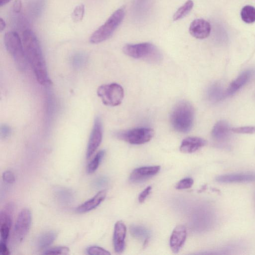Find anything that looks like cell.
Instances as JSON below:
<instances>
[{"instance_id":"cell-26","label":"cell","mask_w":255,"mask_h":255,"mask_svg":"<svg viewBox=\"0 0 255 255\" xmlns=\"http://www.w3.org/2000/svg\"><path fill=\"white\" fill-rule=\"evenodd\" d=\"M85 13V5L79 4L75 7L72 13V18L75 22H79L82 20Z\"/></svg>"},{"instance_id":"cell-36","label":"cell","mask_w":255,"mask_h":255,"mask_svg":"<svg viewBox=\"0 0 255 255\" xmlns=\"http://www.w3.org/2000/svg\"><path fill=\"white\" fill-rule=\"evenodd\" d=\"M0 253L2 255H8L10 254L6 243L2 241H0Z\"/></svg>"},{"instance_id":"cell-22","label":"cell","mask_w":255,"mask_h":255,"mask_svg":"<svg viewBox=\"0 0 255 255\" xmlns=\"http://www.w3.org/2000/svg\"><path fill=\"white\" fill-rule=\"evenodd\" d=\"M131 234L134 237L139 239H143L144 246L148 242L149 232L145 228L136 225H132L130 228Z\"/></svg>"},{"instance_id":"cell-31","label":"cell","mask_w":255,"mask_h":255,"mask_svg":"<svg viewBox=\"0 0 255 255\" xmlns=\"http://www.w3.org/2000/svg\"><path fill=\"white\" fill-rule=\"evenodd\" d=\"M231 130L235 133L253 134L255 133V126H247L238 128H234Z\"/></svg>"},{"instance_id":"cell-2","label":"cell","mask_w":255,"mask_h":255,"mask_svg":"<svg viewBox=\"0 0 255 255\" xmlns=\"http://www.w3.org/2000/svg\"><path fill=\"white\" fill-rule=\"evenodd\" d=\"M194 109L191 104L185 101L178 102L173 107L170 121L175 130L180 133L189 132L193 126Z\"/></svg>"},{"instance_id":"cell-8","label":"cell","mask_w":255,"mask_h":255,"mask_svg":"<svg viewBox=\"0 0 255 255\" xmlns=\"http://www.w3.org/2000/svg\"><path fill=\"white\" fill-rule=\"evenodd\" d=\"M31 224L30 210L24 208L19 213L13 231L12 239L15 244L21 243L27 234Z\"/></svg>"},{"instance_id":"cell-7","label":"cell","mask_w":255,"mask_h":255,"mask_svg":"<svg viewBox=\"0 0 255 255\" xmlns=\"http://www.w3.org/2000/svg\"><path fill=\"white\" fill-rule=\"evenodd\" d=\"M97 95L103 103L109 106L120 105L124 97V90L120 85L111 83L101 85L97 89Z\"/></svg>"},{"instance_id":"cell-12","label":"cell","mask_w":255,"mask_h":255,"mask_svg":"<svg viewBox=\"0 0 255 255\" xmlns=\"http://www.w3.org/2000/svg\"><path fill=\"white\" fill-rule=\"evenodd\" d=\"M211 27L207 20L198 18L194 20L189 26V32L194 37L198 39H204L210 34Z\"/></svg>"},{"instance_id":"cell-25","label":"cell","mask_w":255,"mask_h":255,"mask_svg":"<svg viewBox=\"0 0 255 255\" xmlns=\"http://www.w3.org/2000/svg\"><path fill=\"white\" fill-rule=\"evenodd\" d=\"M105 154V151L102 150L99 151L91 160L87 166V172L89 174L94 173L99 167Z\"/></svg>"},{"instance_id":"cell-5","label":"cell","mask_w":255,"mask_h":255,"mask_svg":"<svg viewBox=\"0 0 255 255\" xmlns=\"http://www.w3.org/2000/svg\"><path fill=\"white\" fill-rule=\"evenodd\" d=\"M4 43L6 50L12 57L17 67L20 70H24L27 61L22 42L18 33L15 31L6 32L4 36Z\"/></svg>"},{"instance_id":"cell-10","label":"cell","mask_w":255,"mask_h":255,"mask_svg":"<svg viewBox=\"0 0 255 255\" xmlns=\"http://www.w3.org/2000/svg\"><path fill=\"white\" fill-rule=\"evenodd\" d=\"M13 205L7 204L0 213V241L7 243L12 223Z\"/></svg>"},{"instance_id":"cell-3","label":"cell","mask_w":255,"mask_h":255,"mask_svg":"<svg viewBox=\"0 0 255 255\" xmlns=\"http://www.w3.org/2000/svg\"><path fill=\"white\" fill-rule=\"evenodd\" d=\"M127 55L135 59H142L152 64H157L162 60V55L157 48L149 42L128 44L123 47Z\"/></svg>"},{"instance_id":"cell-34","label":"cell","mask_w":255,"mask_h":255,"mask_svg":"<svg viewBox=\"0 0 255 255\" xmlns=\"http://www.w3.org/2000/svg\"><path fill=\"white\" fill-rule=\"evenodd\" d=\"M151 186H148L140 193L138 198V201L139 203H143L145 201L146 197L148 196V195L151 192Z\"/></svg>"},{"instance_id":"cell-29","label":"cell","mask_w":255,"mask_h":255,"mask_svg":"<svg viewBox=\"0 0 255 255\" xmlns=\"http://www.w3.org/2000/svg\"><path fill=\"white\" fill-rule=\"evenodd\" d=\"M87 253L90 255H109L111 254L106 250L95 246L89 247L87 250Z\"/></svg>"},{"instance_id":"cell-11","label":"cell","mask_w":255,"mask_h":255,"mask_svg":"<svg viewBox=\"0 0 255 255\" xmlns=\"http://www.w3.org/2000/svg\"><path fill=\"white\" fill-rule=\"evenodd\" d=\"M160 169L158 165L137 168L131 173L129 179L133 183L141 182L156 175Z\"/></svg>"},{"instance_id":"cell-15","label":"cell","mask_w":255,"mask_h":255,"mask_svg":"<svg viewBox=\"0 0 255 255\" xmlns=\"http://www.w3.org/2000/svg\"><path fill=\"white\" fill-rule=\"evenodd\" d=\"M187 236L186 228L178 225L173 230L170 238V247L174 253H177L183 246Z\"/></svg>"},{"instance_id":"cell-30","label":"cell","mask_w":255,"mask_h":255,"mask_svg":"<svg viewBox=\"0 0 255 255\" xmlns=\"http://www.w3.org/2000/svg\"><path fill=\"white\" fill-rule=\"evenodd\" d=\"M194 181L192 178L187 177L180 180L175 186L178 190L186 189L191 187L193 184Z\"/></svg>"},{"instance_id":"cell-9","label":"cell","mask_w":255,"mask_h":255,"mask_svg":"<svg viewBox=\"0 0 255 255\" xmlns=\"http://www.w3.org/2000/svg\"><path fill=\"white\" fill-rule=\"evenodd\" d=\"M103 137V125L101 119L96 117L90 134L86 151V158H89L100 145Z\"/></svg>"},{"instance_id":"cell-38","label":"cell","mask_w":255,"mask_h":255,"mask_svg":"<svg viewBox=\"0 0 255 255\" xmlns=\"http://www.w3.org/2000/svg\"><path fill=\"white\" fill-rule=\"evenodd\" d=\"M6 24L4 20L2 18H0V31L2 32L5 28Z\"/></svg>"},{"instance_id":"cell-23","label":"cell","mask_w":255,"mask_h":255,"mask_svg":"<svg viewBox=\"0 0 255 255\" xmlns=\"http://www.w3.org/2000/svg\"><path fill=\"white\" fill-rule=\"evenodd\" d=\"M194 3L192 0H188L175 12L173 16L174 20H177L186 16L192 9Z\"/></svg>"},{"instance_id":"cell-16","label":"cell","mask_w":255,"mask_h":255,"mask_svg":"<svg viewBox=\"0 0 255 255\" xmlns=\"http://www.w3.org/2000/svg\"><path fill=\"white\" fill-rule=\"evenodd\" d=\"M206 144V141L201 137L191 136L184 139L180 146V151L184 153L195 152Z\"/></svg>"},{"instance_id":"cell-17","label":"cell","mask_w":255,"mask_h":255,"mask_svg":"<svg viewBox=\"0 0 255 255\" xmlns=\"http://www.w3.org/2000/svg\"><path fill=\"white\" fill-rule=\"evenodd\" d=\"M107 194L106 190L98 192L93 198L79 206L76 211L79 213L89 212L97 208L105 199Z\"/></svg>"},{"instance_id":"cell-27","label":"cell","mask_w":255,"mask_h":255,"mask_svg":"<svg viewBox=\"0 0 255 255\" xmlns=\"http://www.w3.org/2000/svg\"><path fill=\"white\" fill-rule=\"evenodd\" d=\"M69 252V249L66 247H56L46 250L43 254L45 255H67Z\"/></svg>"},{"instance_id":"cell-21","label":"cell","mask_w":255,"mask_h":255,"mask_svg":"<svg viewBox=\"0 0 255 255\" xmlns=\"http://www.w3.org/2000/svg\"><path fill=\"white\" fill-rule=\"evenodd\" d=\"M226 95V91L218 84L211 85L207 91V97L211 102H218Z\"/></svg>"},{"instance_id":"cell-35","label":"cell","mask_w":255,"mask_h":255,"mask_svg":"<svg viewBox=\"0 0 255 255\" xmlns=\"http://www.w3.org/2000/svg\"><path fill=\"white\" fill-rule=\"evenodd\" d=\"M10 128L7 125H3L0 127V137L3 138H6L10 133Z\"/></svg>"},{"instance_id":"cell-13","label":"cell","mask_w":255,"mask_h":255,"mask_svg":"<svg viewBox=\"0 0 255 255\" xmlns=\"http://www.w3.org/2000/svg\"><path fill=\"white\" fill-rule=\"evenodd\" d=\"M127 228L124 223L119 221L115 225L113 235V245L115 251L121 254L125 249Z\"/></svg>"},{"instance_id":"cell-20","label":"cell","mask_w":255,"mask_h":255,"mask_svg":"<svg viewBox=\"0 0 255 255\" xmlns=\"http://www.w3.org/2000/svg\"><path fill=\"white\" fill-rule=\"evenodd\" d=\"M57 233L54 231H46L38 236L36 245L39 249L47 248L50 246L56 239Z\"/></svg>"},{"instance_id":"cell-14","label":"cell","mask_w":255,"mask_h":255,"mask_svg":"<svg viewBox=\"0 0 255 255\" xmlns=\"http://www.w3.org/2000/svg\"><path fill=\"white\" fill-rule=\"evenodd\" d=\"M219 183H231L255 181V173L241 172L221 175L216 177Z\"/></svg>"},{"instance_id":"cell-6","label":"cell","mask_w":255,"mask_h":255,"mask_svg":"<svg viewBox=\"0 0 255 255\" xmlns=\"http://www.w3.org/2000/svg\"><path fill=\"white\" fill-rule=\"evenodd\" d=\"M154 130L149 128H138L115 133L118 139L132 144H142L149 141L154 135Z\"/></svg>"},{"instance_id":"cell-33","label":"cell","mask_w":255,"mask_h":255,"mask_svg":"<svg viewBox=\"0 0 255 255\" xmlns=\"http://www.w3.org/2000/svg\"><path fill=\"white\" fill-rule=\"evenodd\" d=\"M108 183L107 178L104 176H99L95 178L93 182V186L95 188H100L105 186Z\"/></svg>"},{"instance_id":"cell-4","label":"cell","mask_w":255,"mask_h":255,"mask_svg":"<svg viewBox=\"0 0 255 255\" xmlns=\"http://www.w3.org/2000/svg\"><path fill=\"white\" fill-rule=\"evenodd\" d=\"M125 14L124 8L116 10L90 36V42L99 43L109 39L122 22Z\"/></svg>"},{"instance_id":"cell-28","label":"cell","mask_w":255,"mask_h":255,"mask_svg":"<svg viewBox=\"0 0 255 255\" xmlns=\"http://www.w3.org/2000/svg\"><path fill=\"white\" fill-rule=\"evenodd\" d=\"M56 193L58 198L62 202H68L72 199V193L67 189H59Z\"/></svg>"},{"instance_id":"cell-24","label":"cell","mask_w":255,"mask_h":255,"mask_svg":"<svg viewBox=\"0 0 255 255\" xmlns=\"http://www.w3.org/2000/svg\"><path fill=\"white\" fill-rule=\"evenodd\" d=\"M241 16L242 20L246 23H252L255 21V7L246 5L242 9Z\"/></svg>"},{"instance_id":"cell-1","label":"cell","mask_w":255,"mask_h":255,"mask_svg":"<svg viewBox=\"0 0 255 255\" xmlns=\"http://www.w3.org/2000/svg\"><path fill=\"white\" fill-rule=\"evenodd\" d=\"M22 42L25 58L37 81L41 85L46 84L49 81L47 67L36 36L32 30L26 29L22 34Z\"/></svg>"},{"instance_id":"cell-32","label":"cell","mask_w":255,"mask_h":255,"mask_svg":"<svg viewBox=\"0 0 255 255\" xmlns=\"http://www.w3.org/2000/svg\"><path fill=\"white\" fill-rule=\"evenodd\" d=\"M2 178L3 181L7 184H12L15 180L13 173L10 170H6L3 172Z\"/></svg>"},{"instance_id":"cell-18","label":"cell","mask_w":255,"mask_h":255,"mask_svg":"<svg viewBox=\"0 0 255 255\" xmlns=\"http://www.w3.org/2000/svg\"><path fill=\"white\" fill-rule=\"evenodd\" d=\"M253 74L252 70H246L242 73L230 84L226 91V95H232L238 91L249 81Z\"/></svg>"},{"instance_id":"cell-19","label":"cell","mask_w":255,"mask_h":255,"mask_svg":"<svg viewBox=\"0 0 255 255\" xmlns=\"http://www.w3.org/2000/svg\"><path fill=\"white\" fill-rule=\"evenodd\" d=\"M231 129L228 123L224 121L218 122L214 126L211 135L214 139L218 141H223L227 139Z\"/></svg>"},{"instance_id":"cell-37","label":"cell","mask_w":255,"mask_h":255,"mask_svg":"<svg viewBox=\"0 0 255 255\" xmlns=\"http://www.w3.org/2000/svg\"><path fill=\"white\" fill-rule=\"evenodd\" d=\"M13 11L16 13H19L22 8V2L20 0H15L12 6Z\"/></svg>"},{"instance_id":"cell-39","label":"cell","mask_w":255,"mask_h":255,"mask_svg":"<svg viewBox=\"0 0 255 255\" xmlns=\"http://www.w3.org/2000/svg\"><path fill=\"white\" fill-rule=\"evenodd\" d=\"M11 0H0V6H2L8 2H9Z\"/></svg>"}]
</instances>
